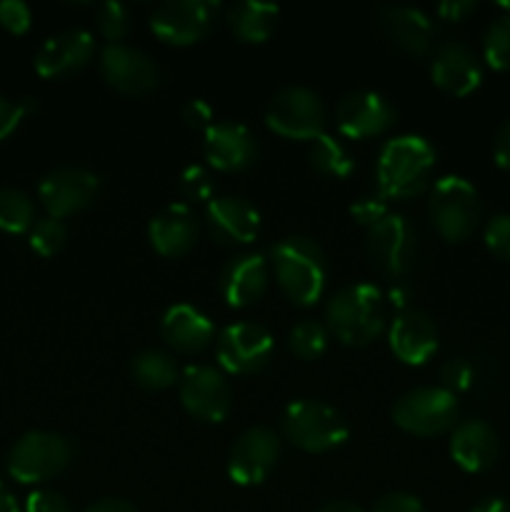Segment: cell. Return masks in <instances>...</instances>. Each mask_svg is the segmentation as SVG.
<instances>
[{
	"label": "cell",
	"instance_id": "cell-1",
	"mask_svg": "<svg viewBox=\"0 0 510 512\" xmlns=\"http://www.w3.org/2000/svg\"><path fill=\"white\" fill-rule=\"evenodd\" d=\"M388 320L383 293L370 283H353L340 288L325 308L328 333L343 345L363 348L380 338Z\"/></svg>",
	"mask_w": 510,
	"mask_h": 512
},
{
	"label": "cell",
	"instance_id": "cell-2",
	"mask_svg": "<svg viewBox=\"0 0 510 512\" xmlns=\"http://www.w3.org/2000/svg\"><path fill=\"white\" fill-rule=\"evenodd\" d=\"M435 168V150L420 135H398L378 155V193L388 200H408L428 190Z\"/></svg>",
	"mask_w": 510,
	"mask_h": 512
},
{
	"label": "cell",
	"instance_id": "cell-3",
	"mask_svg": "<svg viewBox=\"0 0 510 512\" xmlns=\"http://www.w3.org/2000/svg\"><path fill=\"white\" fill-rule=\"evenodd\" d=\"M270 265L290 303L308 308L320 300L328 278V263L323 248L315 240L305 235H288L278 240L270 250Z\"/></svg>",
	"mask_w": 510,
	"mask_h": 512
},
{
	"label": "cell",
	"instance_id": "cell-4",
	"mask_svg": "<svg viewBox=\"0 0 510 512\" xmlns=\"http://www.w3.org/2000/svg\"><path fill=\"white\" fill-rule=\"evenodd\" d=\"M280 430L288 443L305 453H328L348 440V420L320 400H295L283 410Z\"/></svg>",
	"mask_w": 510,
	"mask_h": 512
},
{
	"label": "cell",
	"instance_id": "cell-5",
	"mask_svg": "<svg viewBox=\"0 0 510 512\" xmlns=\"http://www.w3.org/2000/svg\"><path fill=\"white\" fill-rule=\"evenodd\" d=\"M75 458V445L65 435L48 430H30L15 440L5 458V470L23 485L45 483L63 473Z\"/></svg>",
	"mask_w": 510,
	"mask_h": 512
},
{
	"label": "cell",
	"instance_id": "cell-6",
	"mask_svg": "<svg viewBox=\"0 0 510 512\" xmlns=\"http://www.w3.org/2000/svg\"><path fill=\"white\" fill-rule=\"evenodd\" d=\"M428 215L440 238L448 243H463L480 223L478 190L460 175H445L430 188Z\"/></svg>",
	"mask_w": 510,
	"mask_h": 512
},
{
	"label": "cell",
	"instance_id": "cell-7",
	"mask_svg": "<svg viewBox=\"0 0 510 512\" xmlns=\"http://www.w3.org/2000/svg\"><path fill=\"white\" fill-rule=\"evenodd\" d=\"M328 113L315 90L288 85L270 98L265 108V125L275 135L288 140H315L325 133Z\"/></svg>",
	"mask_w": 510,
	"mask_h": 512
},
{
	"label": "cell",
	"instance_id": "cell-8",
	"mask_svg": "<svg viewBox=\"0 0 510 512\" xmlns=\"http://www.w3.org/2000/svg\"><path fill=\"white\" fill-rule=\"evenodd\" d=\"M458 400L445 388H415L393 405V423L418 438H435L455 428Z\"/></svg>",
	"mask_w": 510,
	"mask_h": 512
},
{
	"label": "cell",
	"instance_id": "cell-9",
	"mask_svg": "<svg viewBox=\"0 0 510 512\" xmlns=\"http://www.w3.org/2000/svg\"><path fill=\"white\" fill-rule=\"evenodd\" d=\"M218 18L213 0H165L150 15V30L168 45H193L213 33Z\"/></svg>",
	"mask_w": 510,
	"mask_h": 512
},
{
	"label": "cell",
	"instance_id": "cell-10",
	"mask_svg": "<svg viewBox=\"0 0 510 512\" xmlns=\"http://www.w3.org/2000/svg\"><path fill=\"white\" fill-rule=\"evenodd\" d=\"M418 235L403 215L388 213L368 228V255L380 273L400 278L413 268Z\"/></svg>",
	"mask_w": 510,
	"mask_h": 512
},
{
	"label": "cell",
	"instance_id": "cell-11",
	"mask_svg": "<svg viewBox=\"0 0 510 512\" xmlns=\"http://www.w3.org/2000/svg\"><path fill=\"white\" fill-rule=\"evenodd\" d=\"M218 363L230 375H253L268 365L275 353V340L263 325L233 323L218 338Z\"/></svg>",
	"mask_w": 510,
	"mask_h": 512
},
{
	"label": "cell",
	"instance_id": "cell-12",
	"mask_svg": "<svg viewBox=\"0 0 510 512\" xmlns=\"http://www.w3.org/2000/svg\"><path fill=\"white\" fill-rule=\"evenodd\" d=\"M180 403L203 423H223L233 408V390L220 370L190 365L180 378Z\"/></svg>",
	"mask_w": 510,
	"mask_h": 512
},
{
	"label": "cell",
	"instance_id": "cell-13",
	"mask_svg": "<svg viewBox=\"0 0 510 512\" xmlns=\"http://www.w3.org/2000/svg\"><path fill=\"white\" fill-rule=\"evenodd\" d=\"M100 75L113 90L123 95H148L160 80L155 60L143 50L125 43H108L100 53Z\"/></svg>",
	"mask_w": 510,
	"mask_h": 512
},
{
	"label": "cell",
	"instance_id": "cell-14",
	"mask_svg": "<svg viewBox=\"0 0 510 512\" xmlns=\"http://www.w3.org/2000/svg\"><path fill=\"white\" fill-rule=\"evenodd\" d=\"M375 25L390 45L413 58H425L435 50L438 28L423 10L413 8V5H380L375 10Z\"/></svg>",
	"mask_w": 510,
	"mask_h": 512
},
{
	"label": "cell",
	"instance_id": "cell-15",
	"mask_svg": "<svg viewBox=\"0 0 510 512\" xmlns=\"http://www.w3.org/2000/svg\"><path fill=\"white\" fill-rule=\"evenodd\" d=\"M398 120V110L385 95L375 90H353L338 100L335 123L338 130L350 140H365L383 135Z\"/></svg>",
	"mask_w": 510,
	"mask_h": 512
},
{
	"label": "cell",
	"instance_id": "cell-16",
	"mask_svg": "<svg viewBox=\"0 0 510 512\" xmlns=\"http://www.w3.org/2000/svg\"><path fill=\"white\" fill-rule=\"evenodd\" d=\"M280 458V438L270 428H250L233 443L228 455V475L235 485L253 488L268 480Z\"/></svg>",
	"mask_w": 510,
	"mask_h": 512
},
{
	"label": "cell",
	"instance_id": "cell-17",
	"mask_svg": "<svg viewBox=\"0 0 510 512\" xmlns=\"http://www.w3.org/2000/svg\"><path fill=\"white\" fill-rule=\"evenodd\" d=\"M100 190L98 175L83 168H55L40 180L38 198L48 210V218H68L80 213L95 200Z\"/></svg>",
	"mask_w": 510,
	"mask_h": 512
},
{
	"label": "cell",
	"instance_id": "cell-18",
	"mask_svg": "<svg viewBox=\"0 0 510 512\" xmlns=\"http://www.w3.org/2000/svg\"><path fill=\"white\" fill-rule=\"evenodd\" d=\"M430 78L445 93L463 98L470 95L483 80V65L475 50L463 40H445L433 50Z\"/></svg>",
	"mask_w": 510,
	"mask_h": 512
},
{
	"label": "cell",
	"instance_id": "cell-19",
	"mask_svg": "<svg viewBox=\"0 0 510 512\" xmlns=\"http://www.w3.org/2000/svg\"><path fill=\"white\" fill-rule=\"evenodd\" d=\"M95 40L88 30L68 28L50 35L35 55V70L43 78H68L93 60Z\"/></svg>",
	"mask_w": 510,
	"mask_h": 512
},
{
	"label": "cell",
	"instance_id": "cell-20",
	"mask_svg": "<svg viewBox=\"0 0 510 512\" xmlns=\"http://www.w3.org/2000/svg\"><path fill=\"white\" fill-rule=\"evenodd\" d=\"M203 153L210 168L240 173L258 160V140L240 123H213L203 135Z\"/></svg>",
	"mask_w": 510,
	"mask_h": 512
},
{
	"label": "cell",
	"instance_id": "cell-21",
	"mask_svg": "<svg viewBox=\"0 0 510 512\" xmlns=\"http://www.w3.org/2000/svg\"><path fill=\"white\" fill-rule=\"evenodd\" d=\"M205 225L220 245H248L260 233V213L240 195H223L208 203Z\"/></svg>",
	"mask_w": 510,
	"mask_h": 512
},
{
	"label": "cell",
	"instance_id": "cell-22",
	"mask_svg": "<svg viewBox=\"0 0 510 512\" xmlns=\"http://www.w3.org/2000/svg\"><path fill=\"white\" fill-rule=\"evenodd\" d=\"M388 343L395 358L405 365H425L438 350V328L428 313L405 308L390 323Z\"/></svg>",
	"mask_w": 510,
	"mask_h": 512
},
{
	"label": "cell",
	"instance_id": "cell-23",
	"mask_svg": "<svg viewBox=\"0 0 510 512\" xmlns=\"http://www.w3.org/2000/svg\"><path fill=\"white\" fill-rule=\"evenodd\" d=\"M268 290V260L260 253H240L220 270V295L230 308H250Z\"/></svg>",
	"mask_w": 510,
	"mask_h": 512
},
{
	"label": "cell",
	"instance_id": "cell-24",
	"mask_svg": "<svg viewBox=\"0 0 510 512\" xmlns=\"http://www.w3.org/2000/svg\"><path fill=\"white\" fill-rule=\"evenodd\" d=\"M450 458L465 473H485L500 458L498 433L485 420H463L450 435Z\"/></svg>",
	"mask_w": 510,
	"mask_h": 512
},
{
	"label": "cell",
	"instance_id": "cell-25",
	"mask_svg": "<svg viewBox=\"0 0 510 512\" xmlns=\"http://www.w3.org/2000/svg\"><path fill=\"white\" fill-rule=\"evenodd\" d=\"M200 235V225L190 205L173 203L160 210L148 225L150 245L163 258H180L195 248Z\"/></svg>",
	"mask_w": 510,
	"mask_h": 512
},
{
	"label": "cell",
	"instance_id": "cell-26",
	"mask_svg": "<svg viewBox=\"0 0 510 512\" xmlns=\"http://www.w3.org/2000/svg\"><path fill=\"white\" fill-rule=\"evenodd\" d=\"M215 328L205 313L188 303H178L165 310L160 320V338L178 353H200L213 340Z\"/></svg>",
	"mask_w": 510,
	"mask_h": 512
},
{
	"label": "cell",
	"instance_id": "cell-27",
	"mask_svg": "<svg viewBox=\"0 0 510 512\" xmlns=\"http://www.w3.org/2000/svg\"><path fill=\"white\" fill-rule=\"evenodd\" d=\"M280 10L273 3H255V0H245V3H235L225 10V23H228L230 33L243 43H265L270 35L278 28Z\"/></svg>",
	"mask_w": 510,
	"mask_h": 512
},
{
	"label": "cell",
	"instance_id": "cell-28",
	"mask_svg": "<svg viewBox=\"0 0 510 512\" xmlns=\"http://www.w3.org/2000/svg\"><path fill=\"white\" fill-rule=\"evenodd\" d=\"M130 373H133L135 383L145 390H168L173 388L178 380V365H175L173 355L163 353V350H143L130 363Z\"/></svg>",
	"mask_w": 510,
	"mask_h": 512
},
{
	"label": "cell",
	"instance_id": "cell-29",
	"mask_svg": "<svg viewBox=\"0 0 510 512\" xmlns=\"http://www.w3.org/2000/svg\"><path fill=\"white\" fill-rule=\"evenodd\" d=\"M310 165L325 178H348L355 170V160L350 150L328 133L318 135L310 145Z\"/></svg>",
	"mask_w": 510,
	"mask_h": 512
},
{
	"label": "cell",
	"instance_id": "cell-30",
	"mask_svg": "<svg viewBox=\"0 0 510 512\" xmlns=\"http://www.w3.org/2000/svg\"><path fill=\"white\" fill-rule=\"evenodd\" d=\"M35 225V203L30 195L15 188H0V230L5 233H30Z\"/></svg>",
	"mask_w": 510,
	"mask_h": 512
},
{
	"label": "cell",
	"instance_id": "cell-31",
	"mask_svg": "<svg viewBox=\"0 0 510 512\" xmlns=\"http://www.w3.org/2000/svg\"><path fill=\"white\" fill-rule=\"evenodd\" d=\"M288 348L300 360H318L328 348V328L318 320H303L288 335Z\"/></svg>",
	"mask_w": 510,
	"mask_h": 512
},
{
	"label": "cell",
	"instance_id": "cell-32",
	"mask_svg": "<svg viewBox=\"0 0 510 512\" xmlns=\"http://www.w3.org/2000/svg\"><path fill=\"white\" fill-rule=\"evenodd\" d=\"M483 58L493 70H510V15H500L485 28Z\"/></svg>",
	"mask_w": 510,
	"mask_h": 512
},
{
	"label": "cell",
	"instance_id": "cell-33",
	"mask_svg": "<svg viewBox=\"0 0 510 512\" xmlns=\"http://www.w3.org/2000/svg\"><path fill=\"white\" fill-rule=\"evenodd\" d=\"M95 25H98L103 38H108L110 43H120L133 28V18H130L128 5L108 0V3H100L95 8Z\"/></svg>",
	"mask_w": 510,
	"mask_h": 512
},
{
	"label": "cell",
	"instance_id": "cell-34",
	"mask_svg": "<svg viewBox=\"0 0 510 512\" xmlns=\"http://www.w3.org/2000/svg\"><path fill=\"white\" fill-rule=\"evenodd\" d=\"M28 240L35 253L50 258V255H58L63 250L65 240H68V228L58 218H40L30 228Z\"/></svg>",
	"mask_w": 510,
	"mask_h": 512
},
{
	"label": "cell",
	"instance_id": "cell-35",
	"mask_svg": "<svg viewBox=\"0 0 510 512\" xmlns=\"http://www.w3.org/2000/svg\"><path fill=\"white\" fill-rule=\"evenodd\" d=\"M178 193L185 200V205L205 203V200L210 203L215 195V180L210 170H205L203 165H188L178 178Z\"/></svg>",
	"mask_w": 510,
	"mask_h": 512
},
{
	"label": "cell",
	"instance_id": "cell-36",
	"mask_svg": "<svg viewBox=\"0 0 510 512\" xmlns=\"http://www.w3.org/2000/svg\"><path fill=\"white\" fill-rule=\"evenodd\" d=\"M485 248L498 260H510V213L493 215L485 225Z\"/></svg>",
	"mask_w": 510,
	"mask_h": 512
},
{
	"label": "cell",
	"instance_id": "cell-37",
	"mask_svg": "<svg viewBox=\"0 0 510 512\" xmlns=\"http://www.w3.org/2000/svg\"><path fill=\"white\" fill-rule=\"evenodd\" d=\"M440 380L448 393H463V390H470L475 380V368L468 358H450L445 360V365L440 368Z\"/></svg>",
	"mask_w": 510,
	"mask_h": 512
},
{
	"label": "cell",
	"instance_id": "cell-38",
	"mask_svg": "<svg viewBox=\"0 0 510 512\" xmlns=\"http://www.w3.org/2000/svg\"><path fill=\"white\" fill-rule=\"evenodd\" d=\"M350 215H353L360 225L370 228V225H375L380 218L388 215V198H385L383 193L363 195V198H358L350 205Z\"/></svg>",
	"mask_w": 510,
	"mask_h": 512
},
{
	"label": "cell",
	"instance_id": "cell-39",
	"mask_svg": "<svg viewBox=\"0 0 510 512\" xmlns=\"http://www.w3.org/2000/svg\"><path fill=\"white\" fill-rule=\"evenodd\" d=\"M30 23H33V13L23 0H3L0 3V25L15 35L28 33Z\"/></svg>",
	"mask_w": 510,
	"mask_h": 512
},
{
	"label": "cell",
	"instance_id": "cell-40",
	"mask_svg": "<svg viewBox=\"0 0 510 512\" xmlns=\"http://www.w3.org/2000/svg\"><path fill=\"white\" fill-rule=\"evenodd\" d=\"M180 118L190 130H208L213 125V108L208 100L190 98L188 103L180 108Z\"/></svg>",
	"mask_w": 510,
	"mask_h": 512
},
{
	"label": "cell",
	"instance_id": "cell-41",
	"mask_svg": "<svg viewBox=\"0 0 510 512\" xmlns=\"http://www.w3.org/2000/svg\"><path fill=\"white\" fill-rule=\"evenodd\" d=\"M25 512H73L68 500L55 490H35L25 500Z\"/></svg>",
	"mask_w": 510,
	"mask_h": 512
},
{
	"label": "cell",
	"instance_id": "cell-42",
	"mask_svg": "<svg viewBox=\"0 0 510 512\" xmlns=\"http://www.w3.org/2000/svg\"><path fill=\"white\" fill-rule=\"evenodd\" d=\"M373 512H425L423 503L410 493H388L375 503Z\"/></svg>",
	"mask_w": 510,
	"mask_h": 512
},
{
	"label": "cell",
	"instance_id": "cell-43",
	"mask_svg": "<svg viewBox=\"0 0 510 512\" xmlns=\"http://www.w3.org/2000/svg\"><path fill=\"white\" fill-rule=\"evenodd\" d=\"M23 115V105L13 103L10 98L0 95V140H5L15 128H18Z\"/></svg>",
	"mask_w": 510,
	"mask_h": 512
},
{
	"label": "cell",
	"instance_id": "cell-44",
	"mask_svg": "<svg viewBox=\"0 0 510 512\" xmlns=\"http://www.w3.org/2000/svg\"><path fill=\"white\" fill-rule=\"evenodd\" d=\"M475 8H478V5H475L473 0H445V3H440L438 8H435V13L443 20H448V23H460V20L468 18L470 13H475Z\"/></svg>",
	"mask_w": 510,
	"mask_h": 512
},
{
	"label": "cell",
	"instance_id": "cell-45",
	"mask_svg": "<svg viewBox=\"0 0 510 512\" xmlns=\"http://www.w3.org/2000/svg\"><path fill=\"white\" fill-rule=\"evenodd\" d=\"M493 158L498 168L510 170V118L505 120V123L498 128V133H495Z\"/></svg>",
	"mask_w": 510,
	"mask_h": 512
},
{
	"label": "cell",
	"instance_id": "cell-46",
	"mask_svg": "<svg viewBox=\"0 0 510 512\" xmlns=\"http://www.w3.org/2000/svg\"><path fill=\"white\" fill-rule=\"evenodd\" d=\"M83 512H140V510L123 498H103V500H95V503L88 505Z\"/></svg>",
	"mask_w": 510,
	"mask_h": 512
},
{
	"label": "cell",
	"instance_id": "cell-47",
	"mask_svg": "<svg viewBox=\"0 0 510 512\" xmlns=\"http://www.w3.org/2000/svg\"><path fill=\"white\" fill-rule=\"evenodd\" d=\"M470 512H510V505L503 498H485L478 505H473Z\"/></svg>",
	"mask_w": 510,
	"mask_h": 512
},
{
	"label": "cell",
	"instance_id": "cell-48",
	"mask_svg": "<svg viewBox=\"0 0 510 512\" xmlns=\"http://www.w3.org/2000/svg\"><path fill=\"white\" fill-rule=\"evenodd\" d=\"M0 512H20L18 500L15 495L5 488V483H0Z\"/></svg>",
	"mask_w": 510,
	"mask_h": 512
},
{
	"label": "cell",
	"instance_id": "cell-49",
	"mask_svg": "<svg viewBox=\"0 0 510 512\" xmlns=\"http://www.w3.org/2000/svg\"><path fill=\"white\" fill-rule=\"evenodd\" d=\"M315 512H365V510H360L358 505L348 503V500H330V503H325L323 508H318Z\"/></svg>",
	"mask_w": 510,
	"mask_h": 512
}]
</instances>
